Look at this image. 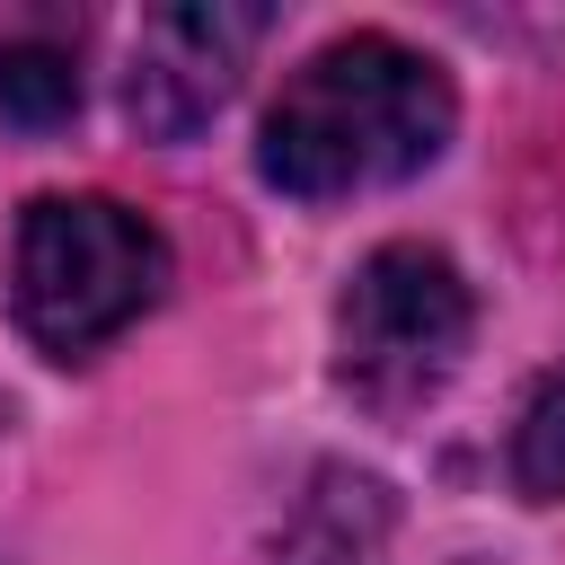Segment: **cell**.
Returning <instances> with one entry per match:
<instances>
[{
    "mask_svg": "<svg viewBox=\"0 0 565 565\" xmlns=\"http://www.w3.org/2000/svg\"><path fill=\"white\" fill-rule=\"evenodd\" d=\"M71 106H79V62H71L62 44H44V35L0 44V115H9V124L53 132Z\"/></svg>",
    "mask_w": 565,
    "mask_h": 565,
    "instance_id": "obj_5",
    "label": "cell"
},
{
    "mask_svg": "<svg viewBox=\"0 0 565 565\" xmlns=\"http://www.w3.org/2000/svg\"><path fill=\"white\" fill-rule=\"evenodd\" d=\"M265 35V9H159L132 35V79H124V115L141 141H194L230 88L247 44Z\"/></svg>",
    "mask_w": 565,
    "mask_h": 565,
    "instance_id": "obj_4",
    "label": "cell"
},
{
    "mask_svg": "<svg viewBox=\"0 0 565 565\" xmlns=\"http://www.w3.org/2000/svg\"><path fill=\"white\" fill-rule=\"evenodd\" d=\"M468 335H477L468 274L424 238H388L335 291V388L371 415H415L450 388Z\"/></svg>",
    "mask_w": 565,
    "mask_h": 565,
    "instance_id": "obj_3",
    "label": "cell"
},
{
    "mask_svg": "<svg viewBox=\"0 0 565 565\" xmlns=\"http://www.w3.org/2000/svg\"><path fill=\"white\" fill-rule=\"evenodd\" d=\"M459 132L450 71L380 26L318 44L256 124V168L291 203H353L424 177Z\"/></svg>",
    "mask_w": 565,
    "mask_h": 565,
    "instance_id": "obj_1",
    "label": "cell"
},
{
    "mask_svg": "<svg viewBox=\"0 0 565 565\" xmlns=\"http://www.w3.org/2000/svg\"><path fill=\"white\" fill-rule=\"evenodd\" d=\"M512 486L530 503H565V362L530 388V406L512 424Z\"/></svg>",
    "mask_w": 565,
    "mask_h": 565,
    "instance_id": "obj_6",
    "label": "cell"
},
{
    "mask_svg": "<svg viewBox=\"0 0 565 565\" xmlns=\"http://www.w3.org/2000/svg\"><path fill=\"white\" fill-rule=\"evenodd\" d=\"M18 327L79 362L168 291V238L115 194H35L18 221Z\"/></svg>",
    "mask_w": 565,
    "mask_h": 565,
    "instance_id": "obj_2",
    "label": "cell"
}]
</instances>
